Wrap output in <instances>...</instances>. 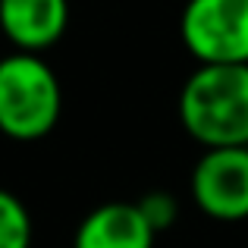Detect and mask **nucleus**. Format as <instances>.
<instances>
[{
	"mask_svg": "<svg viewBox=\"0 0 248 248\" xmlns=\"http://www.w3.org/2000/svg\"><path fill=\"white\" fill-rule=\"evenodd\" d=\"M0 248H31V214L13 192L0 195Z\"/></svg>",
	"mask_w": 248,
	"mask_h": 248,
	"instance_id": "7",
	"label": "nucleus"
},
{
	"mask_svg": "<svg viewBox=\"0 0 248 248\" xmlns=\"http://www.w3.org/2000/svg\"><path fill=\"white\" fill-rule=\"evenodd\" d=\"M179 38L198 66L248 63V0H188Z\"/></svg>",
	"mask_w": 248,
	"mask_h": 248,
	"instance_id": "3",
	"label": "nucleus"
},
{
	"mask_svg": "<svg viewBox=\"0 0 248 248\" xmlns=\"http://www.w3.org/2000/svg\"><path fill=\"white\" fill-rule=\"evenodd\" d=\"M154 239L157 230L135 201H107L79 223L73 248H154Z\"/></svg>",
	"mask_w": 248,
	"mask_h": 248,
	"instance_id": "5",
	"label": "nucleus"
},
{
	"mask_svg": "<svg viewBox=\"0 0 248 248\" xmlns=\"http://www.w3.org/2000/svg\"><path fill=\"white\" fill-rule=\"evenodd\" d=\"M135 204L141 207V214L148 217V223L154 226V230H167L170 223H173L176 217H179V204H176V198L170 192H148V195H141Z\"/></svg>",
	"mask_w": 248,
	"mask_h": 248,
	"instance_id": "8",
	"label": "nucleus"
},
{
	"mask_svg": "<svg viewBox=\"0 0 248 248\" xmlns=\"http://www.w3.org/2000/svg\"><path fill=\"white\" fill-rule=\"evenodd\" d=\"M63 110L57 73L38 54H10L0 63V129L16 141L54 132Z\"/></svg>",
	"mask_w": 248,
	"mask_h": 248,
	"instance_id": "2",
	"label": "nucleus"
},
{
	"mask_svg": "<svg viewBox=\"0 0 248 248\" xmlns=\"http://www.w3.org/2000/svg\"><path fill=\"white\" fill-rule=\"evenodd\" d=\"M0 22L19 54H38L57 44L69 22L66 0H0Z\"/></svg>",
	"mask_w": 248,
	"mask_h": 248,
	"instance_id": "6",
	"label": "nucleus"
},
{
	"mask_svg": "<svg viewBox=\"0 0 248 248\" xmlns=\"http://www.w3.org/2000/svg\"><path fill=\"white\" fill-rule=\"evenodd\" d=\"M198 211L214 220L248 217V148H214L198 157L188 179Z\"/></svg>",
	"mask_w": 248,
	"mask_h": 248,
	"instance_id": "4",
	"label": "nucleus"
},
{
	"mask_svg": "<svg viewBox=\"0 0 248 248\" xmlns=\"http://www.w3.org/2000/svg\"><path fill=\"white\" fill-rule=\"evenodd\" d=\"M179 120L204 151L248 148V63L198 66L182 85Z\"/></svg>",
	"mask_w": 248,
	"mask_h": 248,
	"instance_id": "1",
	"label": "nucleus"
}]
</instances>
